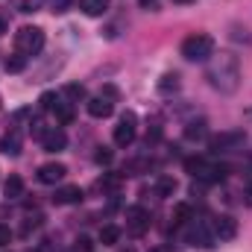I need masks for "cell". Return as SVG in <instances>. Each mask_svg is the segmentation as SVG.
Segmentation results:
<instances>
[{"label":"cell","instance_id":"obj_1","mask_svg":"<svg viewBox=\"0 0 252 252\" xmlns=\"http://www.w3.org/2000/svg\"><path fill=\"white\" fill-rule=\"evenodd\" d=\"M205 76H208V82H211L220 94H235V91L241 88V62H238V56H232V53H217V56H211Z\"/></svg>","mask_w":252,"mask_h":252},{"label":"cell","instance_id":"obj_2","mask_svg":"<svg viewBox=\"0 0 252 252\" xmlns=\"http://www.w3.org/2000/svg\"><path fill=\"white\" fill-rule=\"evenodd\" d=\"M15 47L21 56H38L44 50V30L41 27H21L15 32Z\"/></svg>","mask_w":252,"mask_h":252},{"label":"cell","instance_id":"obj_3","mask_svg":"<svg viewBox=\"0 0 252 252\" xmlns=\"http://www.w3.org/2000/svg\"><path fill=\"white\" fill-rule=\"evenodd\" d=\"M182 56L188 62H202L208 56H214V38L205 35V32H196V35H188L182 41Z\"/></svg>","mask_w":252,"mask_h":252},{"label":"cell","instance_id":"obj_4","mask_svg":"<svg viewBox=\"0 0 252 252\" xmlns=\"http://www.w3.org/2000/svg\"><path fill=\"white\" fill-rule=\"evenodd\" d=\"M126 229H129V235L141 238V235L150 229V214H147L141 205H132V208H126Z\"/></svg>","mask_w":252,"mask_h":252},{"label":"cell","instance_id":"obj_5","mask_svg":"<svg viewBox=\"0 0 252 252\" xmlns=\"http://www.w3.org/2000/svg\"><path fill=\"white\" fill-rule=\"evenodd\" d=\"M132 141H135V115L126 112L124 118H121V124L115 126V144L118 147H129Z\"/></svg>","mask_w":252,"mask_h":252},{"label":"cell","instance_id":"obj_6","mask_svg":"<svg viewBox=\"0 0 252 252\" xmlns=\"http://www.w3.org/2000/svg\"><path fill=\"white\" fill-rule=\"evenodd\" d=\"M41 141V147L47 150V153H59L67 147V135H64L62 129H56V126H50V129H44V135L38 138Z\"/></svg>","mask_w":252,"mask_h":252},{"label":"cell","instance_id":"obj_7","mask_svg":"<svg viewBox=\"0 0 252 252\" xmlns=\"http://www.w3.org/2000/svg\"><path fill=\"white\" fill-rule=\"evenodd\" d=\"M238 144H244V129L220 132L217 138H211V150H214V153H220V150H232V147H238Z\"/></svg>","mask_w":252,"mask_h":252},{"label":"cell","instance_id":"obj_8","mask_svg":"<svg viewBox=\"0 0 252 252\" xmlns=\"http://www.w3.org/2000/svg\"><path fill=\"white\" fill-rule=\"evenodd\" d=\"M211 235L214 238H220V241H232L235 235H238V223L232 220V217H214V223H211Z\"/></svg>","mask_w":252,"mask_h":252},{"label":"cell","instance_id":"obj_9","mask_svg":"<svg viewBox=\"0 0 252 252\" xmlns=\"http://www.w3.org/2000/svg\"><path fill=\"white\" fill-rule=\"evenodd\" d=\"M64 173H67V167L59 164V161H50V164H41L38 167V182H44V185H56V182H62Z\"/></svg>","mask_w":252,"mask_h":252},{"label":"cell","instance_id":"obj_10","mask_svg":"<svg viewBox=\"0 0 252 252\" xmlns=\"http://www.w3.org/2000/svg\"><path fill=\"white\" fill-rule=\"evenodd\" d=\"M85 106H88V115L97 118V121H100V118H112V112H115V103H112L109 97H103V94H100V97H91Z\"/></svg>","mask_w":252,"mask_h":252},{"label":"cell","instance_id":"obj_11","mask_svg":"<svg viewBox=\"0 0 252 252\" xmlns=\"http://www.w3.org/2000/svg\"><path fill=\"white\" fill-rule=\"evenodd\" d=\"M188 244L190 247H211V241H214V235L202 226V223H190L188 226Z\"/></svg>","mask_w":252,"mask_h":252},{"label":"cell","instance_id":"obj_12","mask_svg":"<svg viewBox=\"0 0 252 252\" xmlns=\"http://www.w3.org/2000/svg\"><path fill=\"white\" fill-rule=\"evenodd\" d=\"M79 199H82V188H79V185H64V188H59L56 196H53L56 205H73V202H79Z\"/></svg>","mask_w":252,"mask_h":252},{"label":"cell","instance_id":"obj_13","mask_svg":"<svg viewBox=\"0 0 252 252\" xmlns=\"http://www.w3.org/2000/svg\"><path fill=\"white\" fill-rule=\"evenodd\" d=\"M179 73H164L161 79H158V94H176L179 91Z\"/></svg>","mask_w":252,"mask_h":252},{"label":"cell","instance_id":"obj_14","mask_svg":"<svg viewBox=\"0 0 252 252\" xmlns=\"http://www.w3.org/2000/svg\"><path fill=\"white\" fill-rule=\"evenodd\" d=\"M79 9H82L85 15L97 18V15H103V12L109 9V0H79Z\"/></svg>","mask_w":252,"mask_h":252},{"label":"cell","instance_id":"obj_15","mask_svg":"<svg viewBox=\"0 0 252 252\" xmlns=\"http://www.w3.org/2000/svg\"><path fill=\"white\" fill-rule=\"evenodd\" d=\"M0 150H3L6 156H18V153H21V135H18V132H9V135L0 141Z\"/></svg>","mask_w":252,"mask_h":252},{"label":"cell","instance_id":"obj_16","mask_svg":"<svg viewBox=\"0 0 252 252\" xmlns=\"http://www.w3.org/2000/svg\"><path fill=\"white\" fill-rule=\"evenodd\" d=\"M205 135H208V126H205V121H196V124L185 126V138H188V141H202Z\"/></svg>","mask_w":252,"mask_h":252},{"label":"cell","instance_id":"obj_17","mask_svg":"<svg viewBox=\"0 0 252 252\" xmlns=\"http://www.w3.org/2000/svg\"><path fill=\"white\" fill-rule=\"evenodd\" d=\"M156 193H158V196H173V193H176V179H173V176H158Z\"/></svg>","mask_w":252,"mask_h":252},{"label":"cell","instance_id":"obj_18","mask_svg":"<svg viewBox=\"0 0 252 252\" xmlns=\"http://www.w3.org/2000/svg\"><path fill=\"white\" fill-rule=\"evenodd\" d=\"M3 190H6L9 199H18V196L24 193V179H21V176H9L6 185H3Z\"/></svg>","mask_w":252,"mask_h":252},{"label":"cell","instance_id":"obj_19","mask_svg":"<svg viewBox=\"0 0 252 252\" xmlns=\"http://www.w3.org/2000/svg\"><path fill=\"white\" fill-rule=\"evenodd\" d=\"M3 67H6V73H21V70L27 67V56L15 53V56H9V59L3 62Z\"/></svg>","mask_w":252,"mask_h":252},{"label":"cell","instance_id":"obj_20","mask_svg":"<svg viewBox=\"0 0 252 252\" xmlns=\"http://www.w3.org/2000/svg\"><path fill=\"white\" fill-rule=\"evenodd\" d=\"M170 220L179 226V223H188L190 220V205L188 202H179V205H173V214H170Z\"/></svg>","mask_w":252,"mask_h":252},{"label":"cell","instance_id":"obj_21","mask_svg":"<svg viewBox=\"0 0 252 252\" xmlns=\"http://www.w3.org/2000/svg\"><path fill=\"white\" fill-rule=\"evenodd\" d=\"M53 112H56V121H59L62 126L73 124V109H70L67 103H56V109H53Z\"/></svg>","mask_w":252,"mask_h":252},{"label":"cell","instance_id":"obj_22","mask_svg":"<svg viewBox=\"0 0 252 252\" xmlns=\"http://www.w3.org/2000/svg\"><path fill=\"white\" fill-rule=\"evenodd\" d=\"M118 238H121V229H118V226H103V229H100V241H103L106 247L118 244Z\"/></svg>","mask_w":252,"mask_h":252},{"label":"cell","instance_id":"obj_23","mask_svg":"<svg viewBox=\"0 0 252 252\" xmlns=\"http://www.w3.org/2000/svg\"><path fill=\"white\" fill-rule=\"evenodd\" d=\"M64 94H67L70 100H85V88H82V85H67Z\"/></svg>","mask_w":252,"mask_h":252},{"label":"cell","instance_id":"obj_24","mask_svg":"<svg viewBox=\"0 0 252 252\" xmlns=\"http://www.w3.org/2000/svg\"><path fill=\"white\" fill-rule=\"evenodd\" d=\"M56 103H59V100H56V94H53V91L41 94V100H38V106H41V109H56Z\"/></svg>","mask_w":252,"mask_h":252},{"label":"cell","instance_id":"obj_25","mask_svg":"<svg viewBox=\"0 0 252 252\" xmlns=\"http://www.w3.org/2000/svg\"><path fill=\"white\" fill-rule=\"evenodd\" d=\"M91 250H94L91 238H76V244H73V252H91Z\"/></svg>","mask_w":252,"mask_h":252},{"label":"cell","instance_id":"obj_26","mask_svg":"<svg viewBox=\"0 0 252 252\" xmlns=\"http://www.w3.org/2000/svg\"><path fill=\"white\" fill-rule=\"evenodd\" d=\"M118 185H121L118 176H103V179L97 182V188H118Z\"/></svg>","mask_w":252,"mask_h":252},{"label":"cell","instance_id":"obj_27","mask_svg":"<svg viewBox=\"0 0 252 252\" xmlns=\"http://www.w3.org/2000/svg\"><path fill=\"white\" fill-rule=\"evenodd\" d=\"M47 3H50L53 12H67L70 9V0H47Z\"/></svg>","mask_w":252,"mask_h":252},{"label":"cell","instance_id":"obj_28","mask_svg":"<svg viewBox=\"0 0 252 252\" xmlns=\"http://www.w3.org/2000/svg\"><path fill=\"white\" fill-rule=\"evenodd\" d=\"M9 241H12V229H9V226H3V223H0V247H6V244H9Z\"/></svg>","mask_w":252,"mask_h":252},{"label":"cell","instance_id":"obj_29","mask_svg":"<svg viewBox=\"0 0 252 252\" xmlns=\"http://www.w3.org/2000/svg\"><path fill=\"white\" fill-rule=\"evenodd\" d=\"M94 158H97V164H109V161H112V153H109V150L103 147V150H100V153H97Z\"/></svg>","mask_w":252,"mask_h":252},{"label":"cell","instance_id":"obj_30","mask_svg":"<svg viewBox=\"0 0 252 252\" xmlns=\"http://www.w3.org/2000/svg\"><path fill=\"white\" fill-rule=\"evenodd\" d=\"M38 3H41V0H24V3H21V12H35Z\"/></svg>","mask_w":252,"mask_h":252},{"label":"cell","instance_id":"obj_31","mask_svg":"<svg viewBox=\"0 0 252 252\" xmlns=\"http://www.w3.org/2000/svg\"><path fill=\"white\" fill-rule=\"evenodd\" d=\"M103 94H106V97H118V88H115V85H103Z\"/></svg>","mask_w":252,"mask_h":252},{"label":"cell","instance_id":"obj_32","mask_svg":"<svg viewBox=\"0 0 252 252\" xmlns=\"http://www.w3.org/2000/svg\"><path fill=\"white\" fill-rule=\"evenodd\" d=\"M244 202H247V205H252V185L247 188V193H244Z\"/></svg>","mask_w":252,"mask_h":252},{"label":"cell","instance_id":"obj_33","mask_svg":"<svg viewBox=\"0 0 252 252\" xmlns=\"http://www.w3.org/2000/svg\"><path fill=\"white\" fill-rule=\"evenodd\" d=\"M3 32H6V24H3V21H0V35H3Z\"/></svg>","mask_w":252,"mask_h":252},{"label":"cell","instance_id":"obj_34","mask_svg":"<svg viewBox=\"0 0 252 252\" xmlns=\"http://www.w3.org/2000/svg\"><path fill=\"white\" fill-rule=\"evenodd\" d=\"M141 3H144V6H147V3H153V0H141Z\"/></svg>","mask_w":252,"mask_h":252},{"label":"cell","instance_id":"obj_35","mask_svg":"<svg viewBox=\"0 0 252 252\" xmlns=\"http://www.w3.org/2000/svg\"><path fill=\"white\" fill-rule=\"evenodd\" d=\"M150 252H164V250H150Z\"/></svg>","mask_w":252,"mask_h":252}]
</instances>
